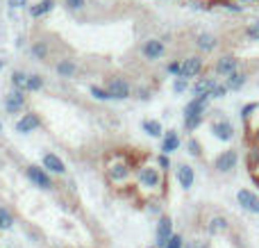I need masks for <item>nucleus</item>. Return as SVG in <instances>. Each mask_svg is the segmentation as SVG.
Masks as SVG:
<instances>
[{
	"label": "nucleus",
	"instance_id": "1",
	"mask_svg": "<svg viewBox=\"0 0 259 248\" xmlns=\"http://www.w3.org/2000/svg\"><path fill=\"white\" fill-rule=\"evenodd\" d=\"M207 103H209V98H193L191 103L184 107V128H187V130H196L202 123V114H205V109H207Z\"/></svg>",
	"mask_w": 259,
	"mask_h": 248
},
{
	"label": "nucleus",
	"instance_id": "2",
	"mask_svg": "<svg viewBox=\"0 0 259 248\" xmlns=\"http://www.w3.org/2000/svg\"><path fill=\"white\" fill-rule=\"evenodd\" d=\"M137 178L143 189L152 191V189H159V185H161V173H159V169H155V167H141Z\"/></svg>",
	"mask_w": 259,
	"mask_h": 248
},
{
	"label": "nucleus",
	"instance_id": "3",
	"mask_svg": "<svg viewBox=\"0 0 259 248\" xmlns=\"http://www.w3.org/2000/svg\"><path fill=\"white\" fill-rule=\"evenodd\" d=\"M237 164H239V153L237 150H232V148L223 150V153L214 159V169L219 173H232L234 169H237Z\"/></svg>",
	"mask_w": 259,
	"mask_h": 248
},
{
	"label": "nucleus",
	"instance_id": "4",
	"mask_svg": "<svg viewBox=\"0 0 259 248\" xmlns=\"http://www.w3.org/2000/svg\"><path fill=\"white\" fill-rule=\"evenodd\" d=\"M211 132L219 141H232L234 139V126L228 118H219V121L211 123Z\"/></svg>",
	"mask_w": 259,
	"mask_h": 248
},
{
	"label": "nucleus",
	"instance_id": "5",
	"mask_svg": "<svg viewBox=\"0 0 259 248\" xmlns=\"http://www.w3.org/2000/svg\"><path fill=\"white\" fill-rule=\"evenodd\" d=\"M216 85H219V80H216V77H200V80H196V85L191 87V91H193V96H196V98H211Z\"/></svg>",
	"mask_w": 259,
	"mask_h": 248
},
{
	"label": "nucleus",
	"instance_id": "6",
	"mask_svg": "<svg viewBox=\"0 0 259 248\" xmlns=\"http://www.w3.org/2000/svg\"><path fill=\"white\" fill-rule=\"evenodd\" d=\"M237 200H239V205H241L246 212L259 214V196L255 194V191H250V189H239Z\"/></svg>",
	"mask_w": 259,
	"mask_h": 248
},
{
	"label": "nucleus",
	"instance_id": "7",
	"mask_svg": "<svg viewBox=\"0 0 259 248\" xmlns=\"http://www.w3.org/2000/svg\"><path fill=\"white\" fill-rule=\"evenodd\" d=\"M214 71L219 73V75L230 77V75H232V73H237V71H239V59L234 57V55H223V57H219V59H216V66H214Z\"/></svg>",
	"mask_w": 259,
	"mask_h": 248
},
{
	"label": "nucleus",
	"instance_id": "8",
	"mask_svg": "<svg viewBox=\"0 0 259 248\" xmlns=\"http://www.w3.org/2000/svg\"><path fill=\"white\" fill-rule=\"evenodd\" d=\"M202 73V57H187L182 62V80H191V77H198Z\"/></svg>",
	"mask_w": 259,
	"mask_h": 248
},
{
	"label": "nucleus",
	"instance_id": "9",
	"mask_svg": "<svg viewBox=\"0 0 259 248\" xmlns=\"http://www.w3.org/2000/svg\"><path fill=\"white\" fill-rule=\"evenodd\" d=\"M107 94H109V98L123 100V98H127L130 96V85L123 80V77H114V80L109 82V87H107Z\"/></svg>",
	"mask_w": 259,
	"mask_h": 248
},
{
	"label": "nucleus",
	"instance_id": "10",
	"mask_svg": "<svg viewBox=\"0 0 259 248\" xmlns=\"http://www.w3.org/2000/svg\"><path fill=\"white\" fill-rule=\"evenodd\" d=\"M27 178H30V180L39 187V189H50V187H53L48 173H46L44 169H39V167H27Z\"/></svg>",
	"mask_w": 259,
	"mask_h": 248
},
{
	"label": "nucleus",
	"instance_id": "11",
	"mask_svg": "<svg viewBox=\"0 0 259 248\" xmlns=\"http://www.w3.org/2000/svg\"><path fill=\"white\" fill-rule=\"evenodd\" d=\"M23 107H25V96H23V91L14 89L12 94L5 98V109H7L9 114H16V112H21Z\"/></svg>",
	"mask_w": 259,
	"mask_h": 248
},
{
	"label": "nucleus",
	"instance_id": "12",
	"mask_svg": "<svg viewBox=\"0 0 259 248\" xmlns=\"http://www.w3.org/2000/svg\"><path fill=\"white\" fill-rule=\"evenodd\" d=\"M175 173H178L180 187H182V189H191L193 180H196V173H193V169L189 167V164H180V167L175 169Z\"/></svg>",
	"mask_w": 259,
	"mask_h": 248
},
{
	"label": "nucleus",
	"instance_id": "13",
	"mask_svg": "<svg viewBox=\"0 0 259 248\" xmlns=\"http://www.w3.org/2000/svg\"><path fill=\"white\" fill-rule=\"evenodd\" d=\"M170 228H173V221H170L168 217H161L159 219V228H157V246H164L168 244V239L173 235H170Z\"/></svg>",
	"mask_w": 259,
	"mask_h": 248
},
{
	"label": "nucleus",
	"instance_id": "14",
	"mask_svg": "<svg viewBox=\"0 0 259 248\" xmlns=\"http://www.w3.org/2000/svg\"><path fill=\"white\" fill-rule=\"evenodd\" d=\"M39 126H41V121H39L36 114H25V116L16 123V132H21V135H30V132L36 130Z\"/></svg>",
	"mask_w": 259,
	"mask_h": 248
},
{
	"label": "nucleus",
	"instance_id": "15",
	"mask_svg": "<svg viewBox=\"0 0 259 248\" xmlns=\"http://www.w3.org/2000/svg\"><path fill=\"white\" fill-rule=\"evenodd\" d=\"M196 44L202 53H211V50L219 46V39H216L214 34H209V32H200V34L196 36Z\"/></svg>",
	"mask_w": 259,
	"mask_h": 248
},
{
	"label": "nucleus",
	"instance_id": "16",
	"mask_svg": "<svg viewBox=\"0 0 259 248\" xmlns=\"http://www.w3.org/2000/svg\"><path fill=\"white\" fill-rule=\"evenodd\" d=\"M180 148V137L175 130H168L164 135V141H161V150H164V155H170L175 153V150Z\"/></svg>",
	"mask_w": 259,
	"mask_h": 248
},
{
	"label": "nucleus",
	"instance_id": "17",
	"mask_svg": "<svg viewBox=\"0 0 259 248\" xmlns=\"http://www.w3.org/2000/svg\"><path fill=\"white\" fill-rule=\"evenodd\" d=\"M143 55H146L148 59H159L161 55H164V44L157 41V39L146 41V46H143Z\"/></svg>",
	"mask_w": 259,
	"mask_h": 248
},
{
	"label": "nucleus",
	"instance_id": "18",
	"mask_svg": "<svg viewBox=\"0 0 259 248\" xmlns=\"http://www.w3.org/2000/svg\"><path fill=\"white\" fill-rule=\"evenodd\" d=\"M207 230H209V235H223V232L230 230V223L225 217H214L207 223Z\"/></svg>",
	"mask_w": 259,
	"mask_h": 248
},
{
	"label": "nucleus",
	"instance_id": "19",
	"mask_svg": "<svg viewBox=\"0 0 259 248\" xmlns=\"http://www.w3.org/2000/svg\"><path fill=\"white\" fill-rule=\"evenodd\" d=\"M246 82H248V75L246 73H241V71H237V73H232L230 77H225V87H228L230 91H239L241 87H246Z\"/></svg>",
	"mask_w": 259,
	"mask_h": 248
},
{
	"label": "nucleus",
	"instance_id": "20",
	"mask_svg": "<svg viewBox=\"0 0 259 248\" xmlns=\"http://www.w3.org/2000/svg\"><path fill=\"white\" fill-rule=\"evenodd\" d=\"M44 167L50 169L53 173H64V171H66L64 162L57 157V155H53V153H46V155H44Z\"/></svg>",
	"mask_w": 259,
	"mask_h": 248
},
{
	"label": "nucleus",
	"instance_id": "21",
	"mask_svg": "<svg viewBox=\"0 0 259 248\" xmlns=\"http://www.w3.org/2000/svg\"><path fill=\"white\" fill-rule=\"evenodd\" d=\"M127 176H130V169H127V164L118 162V164H114V167H109V178H112L114 182H123Z\"/></svg>",
	"mask_w": 259,
	"mask_h": 248
},
{
	"label": "nucleus",
	"instance_id": "22",
	"mask_svg": "<svg viewBox=\"0 0 259 248\" xmlns=\"http://www.w3.org/2000/svg\"><path fill=\"white\" fill-rule=\"evenodd\" d=\"M53 7H55V0H41V3H36L30 7V16L39 18V16H44V14H48Z\"/></svg>",
	"mask_w": 259,
	"mask_h": 248
},
{
	"label": "nucleus",
	"instance_id": "23",
	"mask_svg": "<svg viewBox=\"0 0 259 248\" xmlns=\"http://www.w3.org/2000/svg\"><path fill=\"white\" fill-rule=\"evenodd\" d=\"M27 80H30V75H27V73H23V71H14L12 73V85L16 87L18 91L27 89Z\"/></svg>",
	"mask_w": 259,
	"mask_h": 248
},
{
	"label": "nucleus",
	"instance_id": "24",
	"mask_svg": "<svg viewBox=\"0 0 259 248\" xmlns=\"http://www.w3.org/2000/svg\"><path fill=\"white\" fill-rule=\"evenodd\" d=\"M57 73H59L62 77H71L73 73H75V64L68 62V59H62V62L57 64Z\"/></svg>",
	"mask_w": 259,
	"mask_h": 248
},
{
	"label": "nucleus",
	"instance_id": "25",
	"mask_svg": "<svg viewBox=\"0 0 259 248\" xmlns=\"http://www.w3.org/2000/svg\"><path fill=\"white\" fill-rule=\"evenodd\" d=\"M143 130L150 137H161V126L159 121H143Z\"/></svg>",
	"mask_w": 259,
	"mask_h": 248
},
{
	"label": "nucleus",
	"instance_id": "26",
	"mask_svg": "<svg viewBox=\"0 0 259 248\" xmlns=\"http://www.w3.org/2000/svg\"><path fill=\"white\" fill-rule=\"evenodd\" d=\"M246 36L250 41H259V18H257V21H250L246 25Z\"/></svg>",
	"mask_w": 259,
	"mask_h": 248
},
{
	"label": "nucleus",
	"instance_id": "27",
	"mask_svg": "<svg viewBox=\"0 0 259 248\" xmlns=\"http://www.w3.org/2000/svg\"><path fill=\"white\" fill-rule=\"evenodd\" d=\"M12 223H14L12 214H9L5 208H0V230H7V228H12Z\"/></svg>",
	"mask_w": 259,
	"mask_h": 248
},
{
	"label": "nucleus",
	"instance_id": "28",
	"mask_svg": "<svg viewBox=\"0 0 259 248\" xmlns=\"http://www.w3.org/2000/svg\"><path fill=\"white\" fill-rule=\"evenodd\" d=\"M248 167L250 169H257L259 167V146L248 150Z\"/></svg>",
	"mask_w": 259,
	"mask_h": 248
},
{
	"label": "nucleus",
	"instance_id": "29",
	"mask_svg": "<svg viewBox=\"0 0 259 248\" xmlns=\"http://www.w3.org/2000/svg\"><path fill=\"white\" fill-rule=\"evenodd\" d=\"M41 87H44V80H41L39 75H30V80H27V91H39Z\"/></svg>",
	"mask_w": 259,
	"mask_h": 248
},
{
	"label": "nucleus",
	"instance_id": "30",
	"mask_svg": "<svg viewBox=\"0 0 259 248\" xmlns=\"http://www.w3.org/2000/svg\"><path fill=\"white\" fill-rule=\"evenodd\" d=\"M257 109H259V105H257V103H248L246 107L241 109V118H243V121H248V118H250L252 114L257 112Z\"/></svg>",
	"mask_w": 259,
	"mask_h": 248
},
{
	"label": "nucleus",
	"instance_id": "31",
	"mask_svg": "<svg viewBox=\"0 0 259 248\" xmlns=\"http://www.w3.org/2000/svg\"><path fill=\"white\" fill-rule=\"evenodd\" d=\"M187 148H189V155H193V157H198V155H200V144H198L196 139H189Z\"/></svg>",
	"mask_w": 259,
	"mask_h": 248
},
{
	"label": "nucleus",
	"instance_id": "32",
	"mask_svg": "<svg viewBox=\"0 0 259 248\" xmlns=\"http://www.w3.org/2000/svg\"><path fill=\"white\" fill-rule=\"evenodd\" d=\"M91 94H94L98 100H109L107 89H100V87H91Z\"/></svg>",
	"mask_w": 259,
	"mask_h": 248
},
{
	"label": "nucleus",
	"instance_id": "33",
	"mask_svg": "<svg viewBox=\"0 0 259 248\" xmlns=\"http://www.w3.org/2000/svg\"><path fill=\"white\" fill-rule=\"evenodd\" d=\"M228 87L225 85H216V89H214V94H211V98H225L228 96Z\"/></svg>",
	"mask_w": 259,
	"mask_h": 248
},
{
	"label": "nucleus",
	"instance_id": "34",
	"mask_svg": "<svg viewBox=\"0 0 259 248\" xmlns=\"http://www.w3.org/2000/svg\"><path fill=\"white\" fill-rule=\"evenodd\" d=\"M173 89L178 91V94H182V91H187V89H189V82L180 77V80H175V82H173Z\"/></svg>",
	"mask_w": 259,
	"mask_h": 248
},
{
	"label": "nucleus",
	"instance_id": "35",
	"mask_svg": "<svg viewBox=\"0 0 259 248\" xmlns=\"http://www.w3.org/2000/svg\"><path fill=\"white\" fill-rule=\"evenodd\" d=\"M166 248H182V237L180 235H173L168 239V244H166Z\"/></svg>",
	"mask_w": 259,
	"mask_h": 248
},
{
	"label": "nucleus",
	"instance_id": "36",
	"mask_svg": "<svg viewBox=\"0 0 259 248\" xmlns=\"http://www.w3.org/2000/svg\"><path fill=\"white\" fill-rule=\"evenodd\" d=\"M168 73H173V75H182V64H180V62H170L168 64Z\"/></svg>",
	"mask_w": 259,
	"mask_h": 248
},
{
	"label": "nucleus",
	"instance_id": "37",
	"mask_svg": "<svg viewBox=\"0 0 259 248\" xmlns=\"http://www.w3.org/2000/svg\"><path fill=\"white\" fill-rule=\"evenodd\" d=\"M223 7L230 9V12H234V14H241L243 12V5H237V3H223Z\"/></svg>",
	"mask_w": 259,
	"mask_h": 248
},
{
	"label": "nucleus",
	"instance_id": "38",
	"mask_svg": "<svg viewBox=\"0 0 259 248\" xmlns=\"http://www.w3.org/2000/svg\"><path fill=\"white\" fill-rule=\"evenodd\" d=\"M32 55H36V57H46V46L44 44L32 46Z\"/></svg>",
	"mask_w": 259,
	"mask_h": 248
},
{
	"label": "nucleus",
	"instance_id": "39",
	"mask_svg": "<svg viewBox=\"0 0 259 248\" xmlns=\"http://www.w3.org/2000/svg\"><path fill=\"white\" fill-rule=\"evenodd\" d=\"M84 3H87V0H66V5L71 9H82V7H84Z\"/></svg>",
	"mask_w": 259,
	"mask_h": 248
},
{
	"label": "nucleus",
	"instance_id": "40",
	"mask_svg": "<svg viewBox=\"0 0 259 248\" xmlns=\"http://www.w3.org/2000/svg\"><path fill=\"white\" fill-rule=\"evenodd\" d=\"M189 248H209V244H207V241H200V239H198V241H191V246H189Z\"/></svg>",
	"mask_w": 259,
	"mask_h": 248
},
{
	"label": "nucleus",
	"instance_id": "41",
	"mask_svg": "<svg viewBox=\"0 0 259 248\" xmlns=\"http://www.w3.org/2000/svg\"><path fill=\"white\" fill-rule=\"evenodd\" d=\"M168 164H170L168 157H166V155H159V167L161 169H168Z\"/></svg>",
	"mask_w": 259,
	"mask_h": 248
},
{
	"label": "nucleus",
	"instance_id": "42",
	"mask_svg": "<svg viewBox=\"0 0 259 248\" xmlns=\"http://www.w3.org/2000/svg\"><path fill=\"white\" fill-rule=\"evenodd\" d=\"M9 5H12V7H25L27 0H9Z\"/></svg>",
	"mask_w": 259,
	"mask_h": 248
},
{
	"label": "nucleus",
	"instance_id": "43",
	"mask_svg": "<svg viewBox=\"0 0 259 248\" xmlns=\"http://www.w3.org/2000/svg\"><path fill=\"white\" fill-rule=\"evenodd\" d=\"M239 5H255V3H259V0H237Z\"/></svg>",
	"mask_w": 259,
	"mask_h": 248
},
{
	"label": "nucleus",
	"instance_id": "44",
	"mask_svg": "<svg viewBox=\"0 0 259 248\" xmlns=\"http://www.w3.org/2000/svg\"><path fill=\"white\" fill-rule=\"evenodd\" d=\"M255 141H257V144H259V128H257V130H255Z\"/></svg>",
	"mask_w": 259,
	"mask_h": 248
},
{
	"label": "nucleus",
	"instance_id": "45",
	"mask_svg": "<svg viewBox=\"0 0 259 248\" xmlns=\"http://www.w3.org/2000/svg\"><path fill=\"white\" fill-rule=\"evenodd\" d=\"M3 66H5V62H3V59H0V71H3Z\"/></svg>",
	"mask_w": 259,
	"mask_h": 248
},
{
	"label": "nucleus",
	"instance_id": "46",
	"mask_svg": "<svg viewBox=\"0 0 259 248\" xmlns=\"http://www.w3.org/2000/svg\"><path fill=\"white\" fill-rule=\"evenodd\" d=\"M0 132H3V123H0Z\"/></svg>",
	"mask_w": 259,
	"mask_h": 248
}]
</instances>
